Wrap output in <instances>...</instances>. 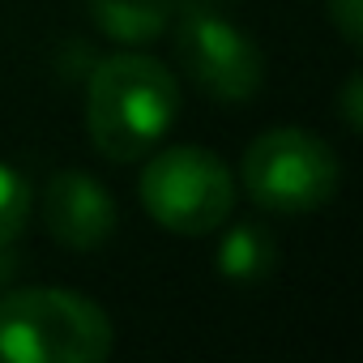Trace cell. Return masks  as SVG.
Wrapping results in <instances>:
<instances>
[{
  "mask_svg": "<svg viewBox=\"0 0 363 363\" xmlns=\"http://www.w3.org/2000/svg\"><path fill=\"white\" fill-rule=\"evenodd\" d=\"M145 214L175 235H210L235 210V179L206 145H171L141 171Z\"/></svg>",
  "mask_w": 363,
  "mask_h": 363,
  "instance_id": "3",
  "label": "cell"
},
{
  "mask_svg": "<svg viewBox=\"0 0 363 363\" xmlns=\"http://www.w3.org/2000/svg\"><path fill=\"white\" fill-rule=\"evenodd\" d=\"M175 52L184 60L189 77L218 103H248L265 82V56L261 48L231 26L223 13H214L206 0H184L175 13Z\"/></svg>",
  "mask_w": 363,
  "mask_h": 363,
  "instance_id": "5",
  "label": "cell"
},
{
  "mask_svg": "<svg viewBox=\"0 0 363 363\" xmlns=\"http://www.w3.org/2000/svg\"><path fill=\"white\" fill-rule=\"evenodd\" d=\"M107 312L65 286L0 295V359L9 363H103L111 354Z\"/></svg>",
  "mask_w": 363,
  "mask_h": 363,
  "instance_id": "2",
  "label": "cell"
},
{
  "mask_svg": "<svg viewBox=\"0 0 363 363\" xmlns=\"http://www.w3.org/2000/svg\"><path fill=\"white\" fill-rule=\"evenodd\" d=\"M342 120H346L350 133L363 128V77L359 73H350L346 86H342Z\"/></svg>",
  "mask_w": 363,
  "mask_h": 363,
  "instance_id": "11",
  "label": "cell"
},
{
  "mask_svg": "<svg viewBox=\"0 0 363 363\" xmlns=\"http://www.w3.org/2000/svg\"><path fill=\"white\" fill-rule=\"evenodd\" d=\"M325 9H329V22L337 26V35L359 48L363 43V0H325Z\"/></svg>",
  "mask_w": 363,
  "mask_h": 363,
  "instance_id": "10",
  "label": "cell"
},
{
  "mask_svg": "<svg viewBox=\"0 0 363 363\" xmlns=\"http://www.w3.org/2000/svg\"><path fill=\"white\" fill-rule=\"evenodd\" d=\"M90 22L116 43H150L171 26L175 0H86Z\"/></svg>",
  "mask_w": 363,
  "mask_h": 363,
  "instance_id": "7",
  "label": "cell"
},
{
  "mask_svg": "<svg viewBox=\"0 0 363 363\" xmlns=\"http://www.w3.org/2000/svg\"><path fill=\"white\" fill-rule=\"evenodd\" d=\"M244 189L274 214H312L337 193V154L303 128H269L244 150Z\"/></svg>",
  "mask_w": 363,
  "mask_h": 363,
  "instance_id": "4",
  "label": "cell"
},
{
  "mask_svg": "<svg viewBox=\"0 0 363 363\" xmlns=\"http://www.w3.org/2000/svg\"><path fill=\"white\" fill-rule=\"evenodd\" d=\"M179 116L175 73L141 52L103 56L86 90V133L111 162H137L171 133Z\"/></svg>",
  "mask_w": 363,
  "mask_h": 363,
  "instance_id": "1",
  "label": "cell"
},
{
  "mask_svg": "<svg viewBox=\"0 0 363 363\" xmlns=\"http://www.w3.org/2000/svg\"><path fill=\"white\" fill-rule=\"evenodd\" d=\"M116 201L86 171H60L48 179L43 193V223L52 240L73 252H94L116 235Z\"/></svg>",
  "mask_w": 363,
  "mask_h": 363,
  "instance_id": "6",
  "label": "cell"
},
{
  "mask_svg": "<svg viewBox=\"0 0 363 363\" xmlns=\"http://www.w3.org/2000/svg\"><path fill=\"white\" fill-rule=\"evenodd\" d=\"M26 214H30V184H26V175L18 167H9V162H0V252L22 235Z\"/></svg>",
  "mask_w": 363,
  "mask_h": 363,
  "instance_id": "9",
  "label": "cell"
},
{
  "mask_svg": "<svg viewBox=\"0 0 363 363\" xmlns=\"http://www.w3.org/2000/svg\"><path fill=\"white\" fill-rule=\"evenodd\" d=\"M278 265V244L265 227L240 223L218 240V274L235 286H257L274 274Z\"/></svg>",
  "mask_w": 363,
  "mask_h": 363,
  "instance_id": "8",
  "label": "cell"
},
{
  "mask_svg": "<svg viewBox=\"0 0 363 363\" xmlns=\"http://www.w3.org/2000/svg\"><path fill=\"white\" fill-rule=\"evenodd\" d=\"M206 5H223V0H206Z\"/></svg>",
  "mask_w": 363,
  "mask_h": 363,
  "instance_id": "12",
  "label": "cell"
}]
</instances>
